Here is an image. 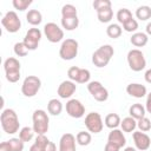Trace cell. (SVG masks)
I'll return each mask as SVG.
<instances>
[{
    "label": "cell",
    "mask_w": 151,
    "mask_h": 151,
    "mask_svg": "<svg viewBox=\"0 0 151 151\" xmlns=\"http://www.w3.org/2000/svg\"><path fill=\"white\" fill-rule=\"evenodd\" d=\"M0 123L2 130L8 134H14L19 131L20 123L18 114L12 109H5L0 116Z\"/></svg>",
    "instance_id": "obj_1"
},
{
    "label": "cell",
    "mask_w": 151,
    "mask_h": 151,
    "mask_svg": "<svg viewBox=\"0 0 151 151\" xmlns=\"http://www.w3.org/2000/svg\"><path fill=\"white\" fill-rule=\"evenodd\" d=\"M114 54V50L111 45H103L97 48L92 54V63L97 67L106 66Z\"/></svg>",
    "instance_id": "obj_2"
},
{
    "label": "cell",
    "mask_w": 151,
    "mask_h": 151,
    "mask_svg": "<svg viewBox=\"0 0 151 151\" xmlns=\"http://www.w3.org/2000/svg\"><path fill=\"white\" fill-rule=\"evenodd\" d=\"M33 130L37 134H45L50 127V119L44 110H35L32 114Z\"/></svg>",
    "instance_id": "obj_3"
},
{
    "label": "cell",
    "mask_w": 151,
    "mask_h": 151,
    "mask_svg": "<svg viewBox=\"0 0 151 151\" xmlns=\"http://www.w3.org/2000/svg\"><path fill=\"white\" fill-rule=\"evenodd\" d=\"M6 79L9 83H17L20 79V63L17 58L9 57L4 63Z\"/></svg>",
    "instance_id": "obj_4"
},
{
    "label": "cell",
    "mask_w": 151,
    "mask_h": 151,
    "mask_svg": "<svg viewBox=\"0 0 151 151\" xmlns=\"http://www.w3.org/2000/svg\"><path fill=\"white\" fill-rule=\"evenodd\" d=\"M127 64L130 68L134 72H139L145 68L146 66V60L143 54V52L138 48L130 50L127 53Z\"/></svg>",
    "instance_id": "obj_5"
},
{
    "label": "cell",
    "mask_w": 151,
    "mask_h": 151,
    "mask_svg": "<svg viewBox=\"0 0 151 151\" xmlns=\"http://www.w3.org/2000/svg\"><path fill=\"white\" fill-rule=\"evenodd\" d=\"M78 41L76 39L68 38L65 39L61 42L60 50H59V55L63 60H72L73 58L77 57L78 54Z\"/></svg>",
    "instance_id": "obj_6"
},
{
    "label": "cell",
    "mask_w": 151,
    "mask_h": 151,
    "mask_svg": "<svg viewBox=\"0 0 151 151\" xmlns=\"http://www.w3.org/2000/svg\"><path fill=\"white\" fill-rule=\"evenodd\" d=\"M41 87V80L37 76H28L24 79L21 85V92L25 97H34Z\"/></svg>",
    "instance_id": "obj_7"
},
{
    "label": "cell",
    "mask_w": 151,
    "mask_h": 151,
    "mask_svg": "<svg viewBox=\"0 0 151 151\" xmlns=\"http://www.w3.org/2000/svg\"><path fill=\"white\" fill-rule=\"evenodd\" d=\"M1 24L4 28L9 33H15L21 27V21L18 17V14L14 11H8L1 19Z\"/></svg>",
    "instance_id": "obj_8"
},
{
    "label": "cell",
    "mask_w": 151,
    "mask_h": 151,
    "mask_svg": "<svg viewBox=\"0 0 151 151\" xmlns=\"http://www.w3.org/2000/svg\"><path fill=\"white\" fill-rule=\"evenodd\" d=\"M85 126L88 130V132H92V133L101 132V130L104 127L101 116L98 112H90V113H87V116L85 117Z\"/></svg>",
    "instance_id": "obj_9"
},
{
    "label": "cell",
    "mask_w": 151,
    "mask_h": 151,
    "mask_svg": "<svg viewBox=\"0 0 151 151\" xmlns=\"http://www.w3.org/2000/svg\"><path fill=\"white\" fill-rule=\"evenodd\" d=\"M40 39H41V31L37 27H32L26 32L22 42L25 44L28 51H34L38 48Z\"/></svg>",
    "instance_id": "obj_10"
},
{
    "label": "cell",
    "mask_w": 151,
    "mask_h": 151,
    "mask_svg": "<svg viewBox=\"0 0 151 151\" xmlns=\"http://www.w3.org/2000/svg\"><path fill=\"white\" fill-rule=\"evenodd\" d=\"M44 33L50 42H59L64 38V31L55 22H47L44 26Z\"/></svg>",
    "instance_id": "obj_11"
},
{
    "label": "cell",
    "mask_w": 151,
    "mask_h": 151,
    "mask_svg": "<svg viewBox=\"0 0 151 151\" xmlns=\"http://www.w3.org/2000/svg\"><path fill=\"white\" fill-rule=\"evenodd\" d=\"M67 76L70 78V80L76 81L78 84H85L88 83L90 78H91V73L86 68H80L78 66H72L68 68L67 71Z\"/></svg>",
    "instance_id": "obj_12"
},
{
    "label": "cell",
    "mask_w": 151,
    "mask_h": 151,
    "mask_svg": "<svg viewBox=\"0 0 151 151\" xmlns=\"http://www.w3.org/2000/svg\"><path fill=\"white\" fill-rule=\"evenodd\" d=\"M87 90L97 101H105L109 98V91L100 81H90L87 84Z\"/></svg>",
    "instance_id": "obj_13"
},
{
    "label": "cell",
    "mask_w": 151,
    "mask_h": 151,
    "mask_svg": "<svg viewBox=\"0 0 151 151\" xmlns=\"http://www.w3.org/2000/svg\"><path fill=\"white\" fill-rule=\"evenodd\" d=\"M66 112L72 118H81L85 114V107L78 99H70L66 103Z\"/></svg>",
    "instance_id": "obj_14"
},
{
    "label": "cell",
    "mask_w": 151,
    "mask_h": 151,
    "mask_svg": "<svg viewBox=\"0 0 151 151\" xmlns=\"http://www.w3.org/2000/svg\"><path fill=\"white\" fill-rule=\"evenodd\" d=\"M133 142H134V145L138 150L140 151H145L150 147L151 145V138L145 133V132H142V131H134L133 134Z\"/></svg>",
    "instance_id": "obj_15"
},
{
    "label": "cell",
    "mask_w": 151,
    "mask_h": 151,
    "mask_svg": "<svg viewBox=\"0 0 151 151\" xmlns=\"http://www.w3.org/2000/svg\"><path fill=\"white\" fill-rule=\"evenodd\" d=\"M76 90H77V85H76L74 81H72V80H64L58 86L57 92H58V96L60 98L67 99V98H70L76 92Z\"/></svg>",
    "instance_id": "obj_16"
},
{
    "label": "cell",
    "mask_w": 151,
    "mask_h": 151,
    "mask_svg": "<svg viewBox=\"0 0 151 151\" xmlns=\"http://www.w3.org/2000/svg\"><path fill=\"white\" fill-rule=\"evenodd\" d=\"M76 140L72 133H64L59 140V151H76Z\"/></svg>",
    "instance_id": "obj_17"
},
{
    "label": "cell",
    "mask_w": 151,
    "mask_h": 151,
    "mask_svg": "<svg viewBox=\"0 0 151 151\" xmlns=\"http://www.w3.org/2000/svg\"><path fill=\"white\" fill-rule=\"evenodd\" d=\"M126 92L127 94H130L131 97H134V98H143L145 94H146V87L142 84H138V83H132V84H129L126 86Z\"/></svg>",
    "instance_id": "obj_18"
},
{
    "label": "cell",
    "mask_w": 151,
    "mask_h": 151,
    "mask_svg": "<svg viewBox=\"0 0 151 151\" xmlns=\"http://www.w3.org/2000/svg\"><path fill=\"white\" fill-rule=\"evenodd\" d=\"M107 142H111V143L118 145L119 147H123L126 144V138L122 130L113 129V130H111V132L107 136Z\"/></svg>",
    "instance_id": "obj_19"
},
{
    "label": "cell",
    "mask_w": 151,
    "mask_h": 151,
    "mask_svg": "<svg viewBox=\"0 0 151 151\" xmlns=\"http://www.w3.org/2000/svg\"><path fill=\"white\" fill-rule=\"evenodd\" d=\"M130 41L136 47H143V46H145L147 44L149 38H147V34L144 33V32H136L130 38Z\"/></svg>",
    "instance_id": "obj_20"
},
{
    "label": "cell",
    "mask_w": 151,
    "mask_h": 151,
    "mask_svg": "<svg viewBox=\"0 0 151 151\" xmlns=\"http://www.w3.org/2000/svg\"><path fill=\"white\" fill-rule=\"evenodd\" d=\"M48 142H50V139L45 134H37L35 142L29 147V151H44L46 145L48 144Z\"/></svg>",
    "instance_id": "obj_21"
},
{
    "label": "cell",
    "mask_w": 151,
    "mask_h": 151,
    "mask_svg": "<svg viewBox=\"0 0 151 151\" xmlns=\"http://www.w3.org/2000/svg\"><path fill=\"white\" fill-rule=\"evenodd\" d=\"M145 107L139 104V103H136V104H132L129 109V113H130V117L134 118V119H142L145 117Z\"/></svg>",
    "instance_id": "obj_22"
},
{
    "label": "cell",
    "mask_w": 151,
    "mask_h": 151,
    "mask_svg": "<svg viewBox=\"0 0 151 151\" xmlns=\"http://www.w3.org/2000/svg\"><path fill=\"white\" fill-rule=\"evenodd\" d=\"M47 111L52 116H59L63 111V104L60 100L53 98L47 103Z\"/></svg>",
    "instance_id": "obj_23"
},
{
    "label": "cell",
    "mask_w": 151,
    "mask_h": 151,
    "mask_svg": "<svg viewBox=\"0 0 151 151\" xmlns=\"http://www.w3.org/2000/svg\"><path fill=\"white\" fill-rule=\"evenodd\" d=\"M26 20L28 24L37 26L42 21V15L38 9H29L26 14Z\"/></svg>",
    "instance_id": "obj_24"
},
{
    "label": "cell",
    "mask_w": 151,
    "mask_h": 151,
    "mask_svg": "<svg viewBox=\"0 0 151 151\" xmlns=\"http://www.w3.org/2000/svg\"><path fill=\"white\" fill-rule=\"evenodd\" d=\"M79 25V19L78 17H67V18H64L61 17V26L67 29V31H73L78 27Z\"/></svg>",
    "instance_id": "obj_25"
},
{
    "label": "cell",
    "mask_w": 151,
    "mask_h": 151,
    "mask_svg": "<svg viewBox=\"0 0 151 151\" xmlns=\"http://www.w3.org/2000/svg\"><path fill=\"white\" fill-rule=\"evenodd\" d=\"M105 125L109 127V129H117L119 125H120V117L119 114L117 113H109L106 117H105Z\"/></svg>",
    "instance_id": "obj_26"
},
{
    "label": "cell",
    "mask_w": 151,
    "mask_h": 151,
    "mask_svg": "<svg viewBox=\"0 0 151 151\" xmlns=\"http://www.w3.org/2000/svg\"><path fill=\"white\" fill-rule=\"evenodd\" d=\"M120 126L124 132H133L137 127V122L132 117H126L120 122Z\"/></svg>",
    "instance_id": "obj_27"
},
{
    "label": "cell",
    "mask_w": 151,
    "mask_h": 151,
    "mask_svg": "<svg viewBox=\"0 0 151 151\" xmlns=\"http://www.w3.org/2000/svg\"><path fill=\"white\" fill-rule=\"evenodd\" d=\"M136 17L139 20H142V21H145V20L150 19L151 18V7L150 6H146V5L139 6L136 9Z\"/></svg>",
    "instance_id": "obj_28"
},
{
    "label": "cell",
    "mask_w": 151,
    "mask_h": 151,
    "mask_svg": "<svg viewBox=\"0 0 151 151\" xmlns=\"http://www.w3.org/2000/svg\"><path fill=\"white\" fill-rule=\"evenodd\" d=\"M97 15H98V20L100 22H109V21H111L112 17H113V11L111 7H106V8L97 11Z\"/></svg>",
    "instance_id": "obj_29"
},
{
    "label": "cell",
    "mask_w": 151,
    "mask_h": 151,
    "mask_svg": "<svg viewBox=\"0 0 151 151\" xmlns=\"http://www.w3.org/2000/svg\"><path fill=\"white\" fill-rule=\"evenodd\" d=\"M76 139H77V143L81 146H86L91 143V133L90 132H86V131H79L76 136Z\"/></svg>",
    "instance_id": "obj_30"
},
{
    "label": "cell",
    "mask_w": 151,
    "mask_h": 151,
    "mask_svg": "<svg viewBox=\"0 0 151 151\" xmlns=\"http://www.w3.org/2000/svg\"><path fill=\"white\" fill-rule=\"evenodd\" d=\"M106 34L112 39H117L122 35V27L118 24H111L106 28Z\"/></svg>",
    "instance_id": "obj_31"
},
{
    "label": "cell",
    "mask_w": 151,
    "mask_h": 151,
    "mask_svg": "<svg viewBox=\"0 0 151 151\" xmlns=\"http://www.w3.org/2000/svg\"><path fill=\"white\" fill-rule=\"evenodd\" d=\"M33 134H34V130H33V127H29V126H25L19 131V138L24 143L29 142L33 138Z\"/></svg>",
    "instance_id": "obj_32"
},
{
    "label": "cell",
    "mask_w": 151,
    "mask_h": 151,
    "mask_svg": "<svg viewBox=\"0 0 151 151\" xmlns=\"http://www.w3.org/2000/svg\"><path fill=\"white\" fill-rule=\"evenodd\" d=\"M130 19H132V13H131L130 9H127V8L118 9V12H117V20L120 24H124V22L129 21Z\"/></svg>",
    "instance_id": "obj_33"
},
{
    "label": "cell",
    "mask_w": 151,
    "mask_h": 151,
    "mask_svg": "<svg viewBox=\"0 0 151 151\" xmlns=\"http://www.w3.org/2000/svg\"><path fill=\"white\" fill-rule=\"evenodd\" d=\"M61 15L64 18H67V17H77V8H76V6H73L72 4L64 5L63 8H61Z\"/></svg>",
    "instance_id": "obj_34"
},
{
    "label": "cell",
    "mask_w": 151,
    "mask_h": 151,
    "mask_svg": "<svg viewBox=\"0 0 151 151\" xmlns=\"http://www.w3.org/2000/svg\"><path fill=\"white\" fill-rule=\"evenodd\" d=\"M137 126H138L139 131H142V132H147V131H150V129H151V122H150L149 118L144 117V118H142V119H139V120L137 122Z\"/></svg>",
    "instance_id": "obj_35"
},
{
    "label": "cell",
    "mask_w": 151,
    "mask_h": 151,
    "mask_svg": "<svg viewBox=\"0 0 151 151\" xmlns=\"http://www.w3.org/2000/svg\"><path fill=\"white\" fill-rule=\"evenodd\" d=\"M14 53L18 57H26L27 53H28V50H27V47L25 46V44L22 41L21 42H15V45H14Z\"/></svg>",
    "instance_id": "obj_36"
},
{
    "label": "cell",
    "mask_w": 151,
    "mask_h": 151,
    "mask_svg": "<svg viewBox=\"0 0 151 151\" xmlns=\"http://www.w3.org/2000/svg\"><path fill=\"white\" fill-rule=\"evenodd\" d=\"M12 151H22L24 150V142L20 138H11L8 140Z\"/></svg>",
    "instance_id": "obj_37"
},
{
    "label": "cell",
    "mask_w": 151,
    "mask_h": 151,
    "mask_svg": "<svg viewBox=\"0 0 151 151\" xmlns=\"http://www.w3.org/2000/svg\"><path fill=\"white\" fill-rule=\"evenodd\" d=\"M12 4H13V6H14L15 9L25 11L32 4V0H13Z\"/></svg>",
    "instance_id": "obj_38"
},
{
    "label": "cell",
    "mask_w": 151,
    "mask_h": 151,
    "mask_svg": "<svg viewBox=\"0 0 151 151\" xmlns=\"http://www.w3.org/2000/svg\"><path fill=\"white\" fill-rule=\"evenodd\" d=\"M123 28L126 31V32H134V31H137V28H138V22H137V20L136 19H130L129 21H126V22H124L123 24Z\"/></svg>",
    "instance_id": "obj_39"
},
{
    "label": "cell",
    "mask_w": 151,
    "mask_h": 151,
    "mask_svg": "<svg viewBox=\"0 0 151 151\" xmlns=\"http://www.w3.org/2000/svg\"><path fill=\"white\" fill-rule=\"evenodd\" d=\"M92 5L96 11H99V9H103L106 7H111V1L110 0H94Z\"/></svg>",
    "instance_id": "obj_40"
},
{
    "label": "cell",
    "mask_w": 151,
    "mask_h": 151,
    "mask_svg": "<svg viewBox=\"0 0 151 151\" xmlns=\"http://www.w3.org/2000/svg\"><path fill=\"white\" fill-rule=\"evenodd\" d=\"M119 149L120 147L118 145H116V144H113L111 142H107L105 147H104V151H119Z\"/></svg>",
    "instance_id": "obj_41"
},
{
    "label": "cell",
    "mask_w": 151,
    "mask_h": 151,
    "mask_svg": "<svg viewBox=\"0 0 151 151\" xmlns=\"http://www.w3.org/2000/svg\"><path fill=\"white\" fill-rule=\"evenodd\" d=\"M0 151H12L8 140H7V142H2V143L0 144Z\"/></svg>",
    "instance_id": "obj_42"
},
{
    "label": "cell",
    "mask_w": 151,
    "mask_h": 151,
    "mask_svg": "<svg viewBox=\"0 0 151 151\" xmlns=\"http://www.w3.org/2000/svg\"><path fill=\"white\" fill-rule=\"evenodd\" d=\"M145 110L151 113V92L147 94V98H146V103H145Z\"/></svg>",
    "instance_id": "obj_43"
},
{
    "label": "cell",
    "mask_w": 151,
    "mask_h": 151,
    "mask_svg": "<svg viewBox=\"0 0 151 151\" xmlns=\"http://www.w3.org/2000/svg\"><path fill=\"white\" fill-rule=\"evenodd\" d=\"M44 151H57V146H55V144L53 143V142H48V144L46 145V147H45V150Z\"/></svg>",
    "instance_id": "obj_44"
},
{
    "label": "cell",
    "mask_w": 151,
    "mask_h": 151,
    "mask_svg": "<svg viewBox=\"0 0 151 151\" xmlns=\"http://www.w3.org/2000/svg\"><path fill=\"white\" fill-rule=\"evenodd\" d=\"M144 78H145V80H146V83H149V84H151V68H149V70H146V71H145V74H144Z\"/></svg>",
    "instance_id": "obj_45"
},
{
    "label": "cell",
    "mask_w": 151,
    "mask_h": 151,
    "mask_svg": "<svg viewBox=\"0 0 151 151\" xmlns=\"http://www.w3.org/2000/svg\"><path fill=\"white\" fill-rule=\"evenodd\" d=\"M145 31H146V34H149V35H151V21L146 25V27H145Z\"/></svg>",
    "instance_id": "obj_46"
},
{
    "label": "cell",
    "mask_w": 151,
    "mask_h": 151,
    "mask_svg": "<svg viewBox=\"0 0 151 151\" xmlns=\"http://www.w3.org/2000/svg\"><path fill=\"white\" fill-rule=\"evenodd\" d=\"M124 151H137V150L134 147H132V146H127V147L124 149Z\"/></svg>",
    "instance_id": "obj_47"
}]
</instances>
